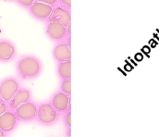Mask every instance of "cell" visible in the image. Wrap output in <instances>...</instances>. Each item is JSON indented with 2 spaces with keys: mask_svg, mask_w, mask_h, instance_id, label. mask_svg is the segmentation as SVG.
<instances>
[{
  "mask_svg": "<svg viewBox=\"0 0 159 137\" xmlns=\"http://www.w3.org/2000/svg\"><path fill=\"white\" fill-rule=\"evenodd\" d=\"M21 87L20 81L15 76H7L0 81V95L7 103Z\"/></svg>",
  "mask_w": 159,
  "mask_h": 137,
  "instance_id": "4",
  "label": "cell"
},
{
  "mask_svg": "<svg viewBox=\"0 0 159 137\" xmlns=\"http://www.w3.org/2000/svg\"><path fill=\"white\" fill-rule=\"evenodd\" d=\"M5 1H8V2H15V0H5Z\"/></svg>",
  "mask_w": 159,
  "mask_h": 137,
  "instance_id": "22",
  "label": "cell"
},
{
  "mask_svg": "<svg viewBox=\"0 0 159 137\" xmlns=\"http://www.w3.org/2000/svg\"><path fill=\"white\" fill-rule=\"evenodd\" d=\"M16 45L9 39L0 38V62L9 63L17 57Z\"/></svg>",
  "mask_w": 159,
  "mask_h": 137,
  "instance_id": "7",
  "label": "cell"
},
{
  "mask_svg": "<svg viewBox=\"0 0 159 137\" xmlns=\"http://www.w3.org/2000/svg\"><path fill=\"white\" fill-rule=\"evenodd\" d=\"M67 27L59 22L55 21H48L45 22L44 32L46 36L54 43L62 41L66 34Z\"/></svg>",
  "mask_w": 159,
  "mask_h": 137,
  "instance_id": "8",
  "label": "cell"
},
{
  "mask_svg": "<svg viewBox=\"0 0 159 137\" xmlns=\"http://www.w3.org/2000/svg\"><path fill=\"white\" fill-rule=\"evenodd\" d=\"M53 9H54V6L35 1L27 9V11L34 20L46 22V21L48 20V18L51 16L53 12Z\"/></svg>",
  "mask_w": 159,
  "mask_h": 137,
  "instance_id": "5",
  "label": "cell"
},
{
  "mask_svg": "<svg viewBox=\"0 0 159 137\" xmlns=\"http://www.w3.org/2000/svg\"><path fill=\"white\" fill-rule=\"evenodd\" d=\"M52 57L57 62H62L71 59V48L68 44L62 40L55 43V46L52 49Z\"/></svg>",
  "mask_w": 159,
  "mask_h": 137,
  "instance_id": "11",
  "label": "cell"
},
{
  "mask_svg": "<svg viewBox=\"0 0 159 137\" xmlns=\"http://www.w3.org/2000/svg\"><path fill=\"white\" fill-rule=\"evenodd\" d=\"M36 0H15V2L22 8L28 9Z\"/></svg>",
  "mask_w": 159,
  "mask_h": 137,
  "instance_id": "16",
  "label": "cell"
},
{
  "mask_svg": "<svg viewBox=\"0 0 159 137\" xmlns=\"http://www.w3.org/2000/svg\"><path fill=\"white\" fill-rule=\"evenodd\" d=\"M8 108V107H7V104L6 103V102H3L1 105H0V116L7 110Z\"/></svg>",
  "mask_w": 159,
  "mask_h": 137,
  "instance_id": "19",
  "label": "cell"
},
{
  "mask_svg": "<svg viewBox=\"0 0 159 137\" xmlns=\"http://www.w3.org/2000/svg\"><path fill=\"white\" fill-rule=\"evenodd\" d=\"M58 90L69 94V95H71V79L60 80Z\"/></svg>",
  "mask_w": 159,
  "mask_h": 137,
  "instance_id": "15",
  "label": "cell"
},
{
  "mask_svg": "<svg viewBox=\"0 0 159 137\" xmlns=\"http://www.w3.org/2000/svg\"><path fill=\"white\" fill-rule=\"evenodd\" d=\"M58 5L71 11V0H58Z\"/></svg>",
  "mask_w": 159,
  "mask_h": 137,
  "instance_id": "17",
  "label": "cell"
},
{
  "mask_svg": "<svg viewBox=\"0 0 159 137\" xmlns=\"http://www.w3.org/2000/svg\"><path fill=\"white\" fill-rule=\"evenodd\" d=\"M20 122L19 121L16 113L13 109L7 108L0 116V129L7 135L14 132Z\"/></svg>",
  "mask_w": 159,
  "mask_h": 137,
  "instance_id": "6",
  "label": "cell"
},
{
  "mask_svg": "<svg viewBox=\"0 0 159 137\" xmlns=\"http://www.w3.org/2000/svg\"><path fill=\"white\" fill-rule=\"evenodd\" d=\"M38 2H42V3H45L51 6H57L58 5V0H36Z\"/></svg>",
  "mask_w": 159,
  "mask_h": 137,
  "instance_id": "18",
  "label": "cell"
},
{
  "mask_svg": "<svg viewBox=\"0 0 159 137\" xmlns=\"http://www.w3.org/2000/svg\"><path fill=\"white\" fill-rule=\"evenodd\" d=\"M48 21L59 22L67 27L69 24L71 23V11L68 10L67 8L59 5L54 6L53 12L51 16L48 18V20L46 21V22Z\"/></svg>",
  "mask_w": 159,
  "mask_h": 137,
  "instance_id": "10",
  "label": "cell"
},
{
  "mask_svg": "<svg viewBox=\"0 0 159 137\" xmlns=\"http://www.w3.org/2000/svg\"><path fill=\"white\" fill-rule=\"evenodd\" d=\"M70 96L71 95H69L63 92L57 90L51 95L49 102L54 107V108L60 115H62L69 108V107L71 106V97Z\"/></svg>",
  "mask_w": 159,
  "mask_h": 137,
  "instance_id": "9",
  "label": "cell"
},
{
  "mask_svg": "<svg viewBox=\"0 0 159 137\" xmlns=\"http://www.w3.org/2000/svg\"><path fill=\"white\" fill-rule=\"evenodd\" d=\"M61 119V115L54 108L49 101L40 103L37 110L36 122L45 127H50L57 124Z\"/></svg>",
  "mask_w": 159,
  "mask_h": 137,
  "instance_id": "2",
  "label": "cell"
},
{
  "mask_svg": "<svg viewBox=\"0 0 159 137\" xmlns=\"http://www.w3.org/2000/svg\"><path fill=\"white\" fill-rule=\"evenodd\" d=\"M39 103L34 101L33 99L21 104L17 108L14 109L16 116L20 123H29L36 121L37 110Z\"/></svg>",
  "mask_w": 159,
  "mask_h": 137,
  "instance_id": "3",
  "label": "cell"
},
{
  "mask_svg": "<svg viewBox=\"0 0 159 137\" xmlns=\"http://www.w3.org/2000/svg\"><path fill=\"white\" fill-rule=\"evenodd\" d=\"M56 73L59 80L71 79V59L62 62H57Z\"/></svg>",
  "mask_w": 159,
  "mask_h": 137,
  "instance_id": "13",
  "label": "cell"
},
{
  "mask_svg": "<svg viewBox=\"0 0 159 137\" xmlns=\"http://www.w3.org/2000/svg\"><path fill=\"white\" fill-rule=\"evenodd\" d=\"M33 99V92L28 87H20L18 92L14 94L10 101H8L7 107L10 109H15L21 104L28 102Z\"/></svg>",
  "mask_w": 159,
  "mask_h": 137,
  "instance_id": "12",
  "label": "cell"
},
{
  "mask_svg": "<svg viewBox=\"0 0 159 137\" xmlns=\"http://www.w3.org/2000/svg\"><path fill=\"white\" fill-rule=\"evenodd\" d=\"M7 134H6L5 132H3V131H2V130L0 129V137L7 136Z\"/></svg>",
  "mask_w": 159,
  "mask_h": 137,
  "instance_id": "20",
  "label": "cell"
},
{
  "mask_svg": "<svg viewBox=\"0 0 159 137\" xmlns=\"http://www.w3.org/2000/svg\"><path fill=\"white\" fill-rule=\"evenodd\" d=\"M3 102H4V100H3V98L1 97V95H0V105H1V104H2Z\"/></svg>",
  "mask_w": 159,
  "mask_h": 137,
  "instance_id": "21",
  "label": "cell"
},
{
  "mask_svg": "<svg viewBox=\"0 0 159 137\" xmlns=\"http://www.w3.org/2000/svg\"><path fill=\"white\" fill-rule=\"evenodd\" d=\"M17 75L23 81H34L37 79L43 71V65L38 57L26 54L20 57L15 64Z\"/></svg>",
  "mask_w": 159,
  "mask_h": 137,
  "instance_id": "1",
  "label": "cell"
},
{
  "mask_svg": "<svg viewBox=\"0 0 159 137\" xmlns=\"http://www.w3.org/2000/svg\"><path fill=\"white\" fill-rule=\"evenodd\" d=\"M63 126L65 129V134L67 136H71V106L61 115Z\"/></svg>",
  "mask_w": 159,
  "mask_h": 137,
  "instance_id": "14",
  "label": "cell"
}]
</instances>
